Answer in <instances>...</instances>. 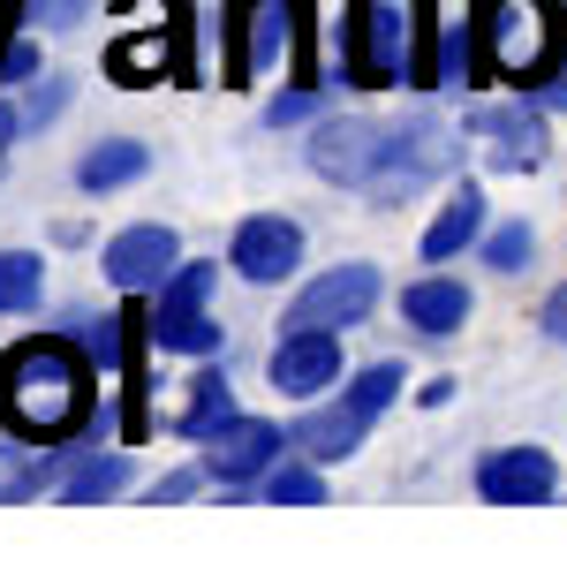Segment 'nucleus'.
Here are the masks:
<instances>
[{
    "label": "nucleus",
    "instance_id": "obj_18",
    "mask_svg": "<svg viewBox=\"0 0 567 567\" xmlns=\"http://www.w3.org/2000/svg\"><path fill=\"white\" fill-rule=\"evenodd\" d=\"M152 167V152L136 144V136H99L84 159H76V182H84L91 197H106V189H122V182H136Z\"/></svg>",
    "mask_w": 567,
    "mask_h": 567
},
{
    "label": "nucleus",
    "instance_id": "obj_19",
    "mask_svg": "<svg viewBox=\"0 0 567 567\" xmlns=\"http://www.w3.org/2000/svg\"><path fill=\"white\" fill-rule=\"evenodd\" d=\"M61 470V454H53V439H23V446H0V499H31L39 484H53Z\"/></svg>",
    "mask_w": 567,
    "mask_h": 567
},
{
    "label": "nucleus",
    "instance_id": "obj_13",
    "mask_svg": "<svg viewBox=\"0 0 567 567\" xmlns=\"http://www.w3.org/2000/svg\"><path fill=\"white\" fill-rule=\"evenodd\" d=\"M333 379H349L341 333H288V341L272 349V386L288 393V401H318Z\"/></svg>",
    "mask_w": 567,
    "mask_h": 567
},
{
    "label": "nucleus",
    "instance_id": "obj_26",
    "mask_svg": "<svg viewBox=\"0 0 567 567\" xmlns=\"http://www.w3.org/2000/svg\"><path fill=\"white\" fill-rule=\"evenodd\" d=\"M23 76H39V39H0V84H23Z\"/></svg>",
    "mask_w": 567,
    "mask_h": 567
},
{
    "label": "nucleus",
    "instance_id": "obj_1",
    "mask_svg": "<svg viewBox=\"0 0 567 567\" xmlns=\"http://www.w3.org/2000/svg\"><path fill=\"white\" fill-rule=\"evenodd\" d=\"M91 349L31 333L0 355V424L16 439H76L91 424Z\"/></svg>",
    "mask_w": 567,
    "mask_h": 567
},
{
    "label": "nucleus",
    "instance_id": "obj_11",
    "mask_svg": "<svg viewBox=\"0 0 567 567\" xmlns=\"http://www.w3.org/2000/svg\"><path fill=\"white\" fill-rule=\"evenodd\" d=\"M560 492V462L545 446H499L477 462V499H499V507H545Z\"/></svg>",
    "mask_w": 567,
    "mask_h": 567
},
{
    "label": "nucleus",
    "instance_id": "obj_5",
    "mask_svg": "<svg viewBox=\"0 0 567 567\" xmlns=\"http://www.w3.org/2000/svg\"><path fill=\"white\" fill-rule=\"evenodd\" d=\"M379 265H333V272H318V280H303L296 288V303H288V333H349V326H363L371 310H379Z\"/></svg>",
    "mask_w": 567,
    "mask_h": 567
},
{
    "label": "nucleus",
    "instance_id": "obj_21",
    "mask_svg": "<svg viewBox=\"0 0 567 567\" xmlns=\"http://www.w3.org/2000/svg\"><path fill=\"white\" fill-rule=\"evenodd\" d=\"M227 416H235V393H227V379H219V371H205V379L189 386V409L175 416V432L182 439H213Z\"/></svg>",
    "mask_w": 567,
    "mask_h": 567
},
{
    "label": "nucleus",
    "instance_id": "obj_25",
    "mask_svg": "<svg viewBox=\"0 0 567 567\" xmlns=\"http://www.w3.org/2000/svg\"><path fill=\"white\" fill-rule=\"evenodd\" d=\"M258 484H265V499H288V507H310V499H326L318 470H288V462H272Z\"/></svg>",
    "mask_w": 567,
    "mask_h": 567
},
{
    "label": "nucleus",
    "instance_id": "obj_20",
    "mask_svg": "<svg viewBox=\"0 0 567 567\" xmlns=\"http://www.w3.org/2000/svg\"><path fill=\"white\" fill-rule=\"evenodd\" d=\"M401 379H409V371H401V363H363V371H355L349 386H341V401H349L355 416H363V424H379V416H386L393 401H401Z\"/></svg>",
    "mask_w": 567,
    "mask_h": 567
},
{
    "label": "nucleus",
    "instance_id": "obj_29",
    "mask_svg": "<svg viewBox=\"0 0 567 567\" xmlns=\"http://www.w3.org/2000/svg\"><path fill=\"white\" fill-rule=\"evenodd\" d=\"M205 477H213V470H167V477L152 484V499H189V492H197Z\"/></svg>",
    "mask_w": 567,
    "mask_h": 567
},
{
    "label": "nucleus",
    "instance_id": "obj_24",
    "mask_svg": "<svg viewBox=\"0 0 567 567\" xmlns=\"http://www.w3.org/2000/svg\"><path fill=\"white\" fill-rule=\"evenodd\" d=\"M529 250H537V227H529V219H507V227L484 235V265H492V272H523Z\"/></svg>",
    "mask_w": 567,
    "mask_h": 567
},
{
    "label": "nucleus",
    "instance_id": "obj_22",
    "mask_svg": "<svg viewBox=\"0 0 567 567\" xmlns=\"http://www.w3.org/2000/svg\"><path fill=\"white\" fill-rule=\"evenodd\" d=\"M130 484V454H84L69 484H61V499H106V492H122Z\"/></svg>",
    "mask_w": 567,
    "mask_h": 567
},
{
    "label": "nucleus",
    "instance_id": "obj_3",
    "mask_svg": "<svg viewBox=\"0 0 567 567\" xmlns=\"http://www.w3.org/2000/svg\"><path fill=\"white\" fill-rule=\"evenodd\" d=\"M341 76H349L355 91L409 84V16H401V0H355V8H349Z\"/></svg>",
    "mask_w": 567,
    "mask_h": 567
},
{
    "label": "nucleus",
    "instance_id": "obj_16",
    "mask_svg": "<svg viewBox=\"0 0 567 567\" xmlns=\"http://www.w3.org/2000/svg\"><path fill=\"white\" fill-rule=\"evenodd\" d=\"M477 235H484V189H477V182H454V197H446V205H439V219L424 227V258H432V265L462 258Z\"/></svg>",
    "mask_w": 567,
    "mask_h": 567
},
{
    "label": "nucleus",
    "instance_id": "obj_9",
    "mask_svg": "<svg viewBox=\"0 0 567 567\" xmlns=\"http://www.w3.org/2000/svg\"><path fill=\"white\" fill-rule=\"evenodd\" d=\"M227 265H235L250 288H272V280H288V272L303 265V227L288 213H250L235 227V243H227Z\"/></svg>",
    "mask_w": 567,
    "mask_h": 567
},
{
    "label": "nucleus",
    "instance_id": "obj_32",
    "mask_svg": "<svg viewBox=\"0 0 567 567\" xmlns=\"http://www.w3.org/2000/svg\"><path fill=\"white\" fill-rule=\"evenodd\" d=\"M8 136H16V114H8V106H0V152H8Z\"/></svg>",
    "mask_w": 567,
    "mask_h": 567
},
{
    "label": "nucleus",
    "instance_id": "obj_27",
    "mask_svg": "<svg viewBox=\"0 0 567 567\" xmlns=\"http://www.w3.org/2000/svg\"><path fill=\"white\" fill-rule=\"evenodd\" d=\"M310 106H318V84H288L272 106H265V122H303Z\"/></svg>",
    "mask_w": 567,
    "mask_h": 567
},
{
    "label": "nucleus",
    "instance_id": "obj_10",
    "mask_svg": "<svg viewBox=\"0 0 567 567\" xmlns=\"http://www.w3.org/2000/svg\"><path fill=\"white\" fill-rule=\"evenodd\" d=\"M446 159H454V130H439L432 114L393 122V159H386V182L371 189V205H379V213H386V205H401V189L446 175Z\"/></svg>",
    "mask_w": 567,
    "mask_h": 567
},
{
    "label": "nucleus",
    "instance_id": "obj_8",
    "mask_svg": "<svg viewBox=\"0 0 567 567\" xmlns=\"http://www.w3.org/2000/svg\"><path fill=\"white\" fill-rule=\"evenodd\" d=\"M106 280L122 288V296H152V288H167L182 265V235L175 227H159V219H136V227H122L114 243H106Z\"/></svg>",
    "mask_w": 567,
    "mask_h": 567
},
{
    "label": "nucleus",
    "instance_id": "obj_30",
    "mask_svg": "<svg viewBox=\"0 0 567 567\" xmlns=\"http://www.w3.org/2000/svg\"><path fill=\"white\" fill-rule=\"evenodd\" d=\"M537 326H545V341H567V280L545 296V310H537Z\"/></svg>",
    "mask_w": 567,
    "mask_h": 567
},
{
    "label": "nucleus",
    "instance_id": "obj_2",
    "mask_svg": "<svg viewBox=\"0 0 567 567\" xmlns=\"http://www.w3.org/2000/svg\"><path fill=\"white\" fill-rule=\"evenodd\" d=\"M477 53L484 76L507 91H537L567 61V8L560 0H477Z\"/></svg>",
    "mask_w": 567,
    "mask_h": 567
},
{
    "label": "nucleus",
    "instance_id": "obj_4",
    "mask_svg": "<svg viewBox=\"0 0 567 567\" xmlns=\"http://www.w3.org/2000/svg\"><path fill=\"white\" fill-rule=\"evenodd\" d=\"M386 159H393V122H371V114H333L310 130V167L341 189H379L386 182Z\"/></svg>",
    "mask_w": 567,
    "mask_h": 567
},
{
    "label": "nucleus",
    "instance_id": "obj_15",
    "mask_svg": "<svg viewBox=\"0 0 567 567\" xmlns=\"http://www.w3.org/2000/svg\"><path fill=\"white\" fill-rule=\"evenodd\" d=\"M401 318L424 333V341H446V333H462L470 326V288L454 280V272H424V280H409L401 288Z\"/></svg>",
    "mask_w": 567,
    "mask_h": 567
},
{
    "label": "nucleus",
    "instance_id": "obj_28",
    "mask_svg": "<svg viewBox=\"0 0 567 567\" xmlns=\"http://www.w3.org/2000/svg\"><path fill=\"white\" fill-rule=\"evenodd\" d=\"M61 106H69V84H61V76H45V84H39V99H31V130H39V122H53Z\"/></svg>",
    "mask_w": 567,
    "mask_h": 567
},
{
    "label": "nucleus",
    "instance_id": "obj_12",
    "mask_svg": "<svg viewBox=\"0 0 567 567\" xmlns=\"http://www.w3.org/2000/svg\"><path fill=\"white\" fill-rule=\"evenodd\" d=\"M470 130L484 136V159L499 167V175H529V167H545V152H553V136H545V114L523 106V99H507V106H484Z\"/></svg>",
    "mask_w": 567,
    "mask_h": 567
},
{
    "label": "nucleus",
    "instance_id": "obj_31",
    "mask_svg": "<svg viewBox=\"0 0 567 567\" xmlns=\"http://www.w3.org/2000/svg\"><path fill=\"white\" fill-rule=\"evenodd\" d=\"M537 99H545L553 114H567V61H560V69H553V76H545V84H537Z\"/></svg>",
    "mask_w": 567,
    "mask_h": 567
},
{
    "label": "nucleus",
    "instance_id": "obj_23",
    "mask_svg": "<svg viewBox=\"0 0 567 567\" xmlns=\"http://www.w3.org/2000/svg\"><path fill=\"white\" fill-rule=\"evenodd\" d=\"M45 288V265L31 250H0V310H31Z\"/></svg>",
    "mask_w": 567,
    "mask_h": 567
},
{
    "label": "nucleus",
    "instance_id": "obj_14",
    "mask_svg": "<svg viewBox=\"0 0 567 567\" xmlns=\"http://www.w3.org/2000/svg\"><path fill=\"white\" fill-rule=\"evenodd\" d=\"M280 446H288V432H272V424H258V416H227L213 432V454H205V470H213L219 484H258L272 462H280Z\"/></svg>",
    "mask_w": 567,
    "mask_h": 567
},
{
    "label": "nucleus",
    "instance_id": "obj_7",
    "mask_svg": "<svg viewBox=\"0 0 567 567\" xmlns=\"http://www.w3.org/2000/svg\"><path fill=\"white\" fill-rule=\"evenodd\" d=\"M106 76L114 84H159V76H189V23H182V0H159L152 31H122L106 45Z\"/></svg>",
    "mask_w": 567,
    "mask_h": 567
},
{
    "label": "nucleus",
    "instance_id": "obj_17",
    "mask_svg": "<svg viewBox=\"0 0 567 567\" xmlns=\"http://www.w3.org/2000/svg\"><path fill=\"white\" fill-rule=\"evenodd\" d=\"M363 432H371V424H363V416H355L349 401H333V409H310L303 424H296V446H303L310 462H349L355 446H363Z\"/></svg>",
    "mask_w": 567,
    "mask_h": 567
},
{
    "label": "nucleus",
    "instance_id": "obj_6",
    "mask_svg": "<svg viewBox=\"0 0 567 567\" xmlns=\"http://www.w3.org/2000/svg\"><path fill=\"white\" fill-rule=\"evenodd\" d=\"M213 265H175V280L152 303V341L175 355H219V318H213Z\"/></svg>",
    "mask_w": 567,
    "mask_h": 567
}]
</instances>
